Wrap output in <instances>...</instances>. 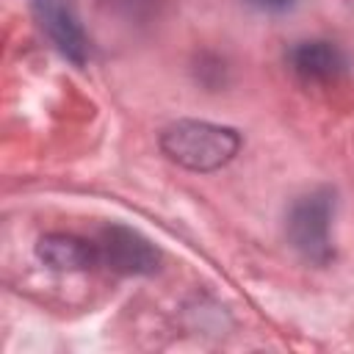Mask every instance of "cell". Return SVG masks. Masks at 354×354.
Instances as JSON below:
<instances>
[{
	"mask_svg": "<svg viewBox=\"0 0 354 354\" xmlns=\"http://www.w3.org/2000/svg\"><path fill=\"white\" fill-rule=\"evenodd\" d=\"M160 149L169 155V160L180 163L183 169L216 171L238 155L241 136L224 124L199 122V119H180L163 130Z\"/></svg>",
	"mask_w": 354,
	"mask_h": 354,
	"instance_id": "6da1fadb",
	"label": "cell"
},
{
	"mask_svg": "<svg viewBox=\"0 0 354 354\" xmlns=\"http://www.w3.org/2000/svg\"><path fill=\"white\" fill-rule=\"evenodd\" d=\"M332 216L335 194L329 188H315L299 196L288 213L290 246L313 263H326L332 257Z\"/></svg>",
	"mask_w": 354,
	"mask_h": 354,
	"instance_id": "7a4b0ae2",
	"label": "cell"
},
{
	"mask_svg": "<svg viewBox=\"0 0 354 354\" xmlns=\"http://www.w3.org/2000/svg\"><path fill=\"white\" fill-rule=\"evenodd\" d=\"M30 11L50 44L72 64H86L88 36L83 30L75 0H30Z\"/></svg>",
	"mask_w": 354,
	"mask_h": 354,
	"instance_id": "3957f363",
	"label": "cell"
},
{
	"mask_svg": "<svg viewBox=\"0 0 354 354\" xmlns=\"http://www.w3.org/2000/svg\"><path fill=\"white\" fill-rule=\"evenodd\" d=\"M100 254L105 257L108 268L119 271V274H152L160 266V252L136 230L122 227V224H111L102 232V243H100Z\"/></svg>",
	"mask_w": 354,
	"mask_h": 354,
	"instance_id": "277c9868",
	"label": "cell"
},
{
	"mask_svg": "<svg viewBox=\"0 0 354 354\" xmlns=\"http://www.w3.org/2000/svg\"><path fill=\"white\" fill-rule=\"evenodd\" d=\"M36 254L53 271H86L97 260L100 249L77 235L53 232L36 243Z\"/></svg>",
	"mask_w": 354,
	"mask_h": 354,
	"instance_id": "5b68a950",
	"label": "cell"
},
{
	"mask_svg": "<svg viewBox=\"0 0 354 354\" xmlns=\"http://www.w3.org/2000/svg\"><path fill=\"white\" fill-rule=\"evenodd\" d=\"M290 66L304 80H332L343 72L346 58L329 41H301L290 50Z\"/></svg>",
	"mask_w": 354,
	"mask_h": 354,
	"instance_id": "8992f818",
	"label": "cell"
},
{
	"mask_svg": "<svg viewBox=\"0 0 354 354\" xmlns=\"http://www.w3.org/2000/svg\"><path fill=\"white\" fill-rule=\"evenodd\" d=\"M249 6L260 8V11H271V14H279V11H288L296 0H246Z\"/></svg>",
	"mask_w": 354,
	"mask_h": 354,
	"instance_id": "52a82bcc",
	"label": "cell"
}]
</instances>
